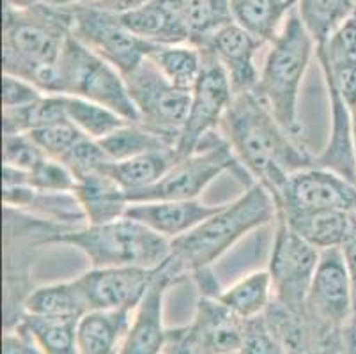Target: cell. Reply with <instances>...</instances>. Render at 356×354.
I'll return each mask as SVG.
<instances>
[{
    "label": "cell",
    "mask_w": 356,
    "mask_h": 354,
    "mask_svg": "<svg viewBox=\"0 0 356 354\" xmlns=\"http://www.w3.org/2000/svg\"><path fill=\"white\" fill-rule=\"evenodd\" d=\"M64 105H66L67 121L92 140H103L110 133L129 122L114 110L83 97L64 96Z\"/></svg>",
    "instance_id": "cell-35"
},
{
    "label": "cell",
    "mask_w": 356,
    "mask_h": 354,
    "mask_svg": "<svg viewBox=\"0 0 356 354\" xmlns=\"http://www.w3.org/2000/svg\"><path fill=\"white\" fill-rule=\"evenodd\" d=\"M200 51L202 71L192 89L188 117L176 142L177 158L192 154L206 136L218 131L234 102V90L222 64L208 50L200 48Z\"/></svg>",
    "instance_id": "cell-10"
},
{
    "label": "cell",
    "mask_w": 356,
    "mask_h": 354,
    "mask_svg": "<svg viewBox=\"0 0 356 354\" xmlns=\"http://www.w3.org/2000/svg\"><path fill=\"white\" fill-rule=\"evenodd\" d=\"M74 317H48L22 312L15 323V330L27 335L43 354H79Z\"/></svg>",
    "instance_id": "cell-28"
},
{
    "label": "cell",
    "mask_w": 356,
    "mask_h": 354,
    "mask_svg": "<svg viewBox=\"0 0 356 354\" xmlns=\"http://www.w3.org/2000/svg\"><path fill=\"white\" fill-rule=\"evenodd\" d=\"M294 2H298V0H294Z\"/></svg>",
    "instance_id": "cell-48"
},
{
    "label": "cell",
    "mask_w": 356,
    "mask_h": 354,
    "mask_svg": "<svg viewBox=\"0 0 356 354\" xmlns=\"http://www.w3.org/2000/svg\"><path fill=\"white\" fill-rule=\"evenodd\" d=\"M89 310V300L79 277L67 282L41 285L29 292L24 301V312L35 316L80 319Z\"/></svg>",
    "instance_id": "cell-27"
},
{
    "label": "cell",
    "mask_w": 356,
    "mask_h": 354,
    "mask_svg": "<svg viewBox=\"0 0 356 354\" xmlns=\"http://www.w3.org/2000/svg\"><path fill=\"white\" fill-rule=\"evenodd\" d=\"M74 197L86 216V225H102L124 216L129 206L122 190L105 172H92L76 179Z\"/></svg>",
    "instance_id": "cell-23"
},
{
    "label": "cell",
    "mask_w": 356,
    "mask_h": 354,
    "mask_svg": "<svg viewBox=\"0 0 356 354\" xmlns=\"http://www.w3.org/2000/svg\"><path fill=\"white\" fill-rule=\"evenodd\" d=\"M147 58L168 82L186 92L195 87L204 64L202 51L193 43L154 47Z\"/></svg>",
    "instance_id": "cell-30"
},
{
    "label": "cell",
    "mask_w": 356,
    "mask_h": 354,
    "mask_svg": "<svg viewBox=\"0 0 356 354\" xmlns=\"http://www.w3.org/2000/svg\"><path fill=\"white\" fill-rule=\"evenodd\" d=\"M225 354H239V351H238V353H225Z\"/></svg>",
    "instance_id": "cell-47"
},
{
    "label": "cell",
    "mask_w": 356,
    "mask_h": 354,
    "mask_svg": "<svg viewBox=\"0 0 356 354\" xmlns=\"http://www.w3.org/2000/svg\"><path fill=\"white\" fill-rule=\"evenodd\" d=\"M131 102L138 113V122L176 142L190 110L192 92L181 90L168 82L149 58L124 77Z\"/></svg>",
    "instance_id": "cell-9"
},
{
    "label": "cell",
    "mask_w": 356,
    "mask_h": 354,
    "mask_svg": "<svg viewBox=\"0 0 356 354\" xmlns=\"http://www.w3.org/2000/svg\"><path fill=\"white\" fill-rule=\"evenodd\" d=\"M74 38L105 58L122 74L137 70L154 47L129 31L121 15L98 8L90 2L71 8Z\"/></svg>",
    "instance_id": "cell-8"
},
{
    "label": "cell",
    "mask_w": 356,
    "mask_h": 354,
    "mask_svg": "<svg viewBox=\"0 0 356 354\" xmlns=\"http://www.w3.org/2000/svg\"><path fill=\"white\" fill-rule=\"evenodd\" d=\"M355 15H356V13H355Z\"/></svg>",
    "instance_id": "cell-50"
},
{
    "label": "cell",
    "mask_w": 356,
    "mask_h": 354,
    "mask_svg": "<svg viewBox=\"0 0 356 354\" xmlns=\"http://www.w3.org/2000/svg\"><path fill=\"white\" fill-rule=\"evenodd\" d=\"M179 275L174 271L170 261L158 269L147 292L135 307L121 354H165L170 331L163 323L165 296Z\"/></svg>",
    "instance_id": "cell-15"
},
{
    "label": "cell",
    "mask_w": 356,
    "mask_h": 354,
    "mask_svg": "<svg viewBox=\"0 0 356 354\" xmlns=\"http://www.w3.org/2000/svg\"><path fill=\"white\" fill-rule=\"evenodd\" d=\"M60 161L66 163L73 170V174L76 175V179H79L82 175L92 174V172H102L103 167L112 160L106 156V152L103 151L102 144L98 140H92L89 136H83L82 140L74 145L67 152L66 158Z\"/></svg>",
    "instance_id": "cell-39"
},
{
    "label": "cell",
    "mask_w": 356,
    "mask_h": 354,
    "mask_svg": "<svg viewBox=\"0 0 356 354\" xmlns=\"http://www.w3.org/2000/svg\"><path fill=\"white\" fill-rule=\"evenodd\" d=\"M29 135L34 138L35 144L40 145L41 151L48 158H55V160H64L67 152L86 136L70 121L57 122V124L47 126V128L35 129V131H31Z\"/></svg>",
    "instance_id": "cell-37"
},
{
    "label": "cell",
    "mask_w": 356,
    "mask_h": 354,
    "mask_svg": "<svg viewBox=\"0 0 356 354\" xmlns=\"http://www.w3.org/2000/svg\"><path fill=\"white\" fill-rule=\"evenodd\" d=\"M317 61L326 87L344 99L351 113L356 112V15L317 45Z\"/></svg>",
    "instance_id": "cell-18"
},
{
    "label": "cell",
    "mask_w": 356,
    "mask_h": 354,
    "mask_svg": "<svg viewBox=\"0 0 356 354\" xmlns=\"http://www.w3.org/2000/svg\"><path fill=\"white\" fill-rule=\"evenodd\" d=\"M2 66L4 73L32 82L43 92L55 94L57 64L73 32L71 9L32 4L4 6Z\"/></svg>",
    "instance_id": "cell-2"
},
{
    "label": "cell",
    "mask_w": 356,
    "mask_h": 354,
    "mask_svg": "<svg viewBox=\"0 0 356 354\" xmlns=\"http://www.w3.org/2000/svg\"><path fill=\"white\" fill-rule=\"evenodd\" d=\"M262 45L264 43L248 34L245 29L231 22L209 35L202 45H199V48L215 55L231 80L234 96H238V94L252 92L257 83L261 67L255 64V57Z\"/></svg>",
    "instance_id": "cell-17"
},
{
    "label": "cell",
    "mask_w": 356,
    "mask_h": 354,
    "mask_svg": "<svg viewBox=\"0 0 356 354\" xmlns=\"http://www.w3.org/2000/svg\"><path fill=\"white\" fill-rule=\"evenodd\" d=\"M165 354H168V353H165Z\"/></svg>",
    "instance_id": "cell-49"
},
{
    "label": "cell",
    "mask_w": 356,
    "mask_h": 354,
    "mask_svg": "<svg viewBox=\"0 0 356 354\" xmlns=\"http://www.w3.org/2000/svg\"><path fill=\"white\" fill-rule=\"evenodd\" d=\"M98 142L112 161L128 160L134 156L165 151V149H176L172 142L165 138L163 135L145 128L140 122L131 121L122 124L121 128H118L114 133H110L108 136Z\"/></svg>",
    "instance_id": "cell-31"
},
{
    "label": "cell",
    "mask_w": 356,
    "mask_h": 354,
    "mask_svg": "<svg viewBox=\"0 0 356 354\" xmlns=\"http://www.w3.org/2000/svg\"><path fill=\"white\" fill-rule=\"evenodd\" d=\"M273 250L268 271L273 282L275 301L286 307H302L321 259V250L294 232L282 216H277Z\"/></svg>",
    "instance_id": "cell-12"
},
{
    "label": "cell",
    "mask_w": 356,
    "mask_h": 354,
    "mask_svg": "<svg viewBox=\"0 0 356 354\" xmlns=\"http://www.w3.org/2000/svg\"><path fill=\"white\" fill-rule=\"evenodd\" d=\"M32 4H35V0H4L8 8H29Z\"/></svg>",
    "instance_id": "cell-45"
},
{
    "label": "cell",
    "mask_w": 356,
    "mask_h": 354,
    "mask_svg": "<svg viewBox=\"0 0 356 354\" xmlns=\"http://www.w3.org/2000/svg\"><path fill=\"white\" fill-rule=\"evenodd\" d=\"M307 308L314 316L346 333L353 319V289L341 248L321 252Z\"/></svg>",
    "instance_id": "cell-14"
},
{
    "label": "cell",
    "mask_w": 356,
    "mask_h": 354,
    "mask_svg": "<svg viewBox=\"0 0 356 354\" xmlns=\"http://www.w3.org/2000/svg\"><path fill=\"white\" fill-rule=\"evenodd\" d=\"M176 161V149H165V151L134 156L128 160L108 161L102 172L110 175L122 190H126L129 199V195L156 184Z\"/></svg>",
    "instance_id": "cell-26"
},
{
    "label": "cell",
    "mask_w": 356,
    "mask_h": 354,
    "mask_svg": "<svg viewBox=\"0 0 356 354\" xmlns=\"http://www.w3.org/2000/svg\"><path fill=\"white\" fill-rule=\"evenodd\" d=\"M220 129L252 183L262 184L273 199L291 174L314 165V158L296 136L271 115L254 92L234 96Z\"/></svg>",
    "instance_id": "cell-1"
},
{
    "label": "cell",
    "mask_w": 356,
    "mask_h": 354,
    "mask_svg": "<svg viewBox=\"0 0 356 354\" xmlns=\"http://www.w3.org/2000/svg\"><path fill=\"white\" fill-rule=\"evenodd\" d=\"M278 211H356V184L328 168L310 165L287 177L275 195Z\"/></svg>",
    "instance_id": "cell-13"
},
{
    "label": "cell",
    "mask_w": 356,
    "mask_h": 354,
    "mask_svg": "<svg viewBox=\"0 0 356 354\" xmlns=\"http://www.w3.org/2000/svg\"><path fill=\"white\" fill-rule=\"evenodd\" d=\"M2 354H43V351L27 335L13 328L2 337Z\"/></svg>",
    "instance_id": "cell-42"
},
{
    "label": "cell",
    "mask_w": 356,
    "mask_h": 354,
    "mask_svg": "<svg viewBox=\"0 0 356 354\" xmlns=\"http://www.w3.org/2000/svg\"><path fill=\"white\" fill-rule=\"evenodd\" d=\"M44 94L47 92L25 78L2 73V110L24 108L38 102Z\"/></svg>",
    "instance_id": "cell-41"
},
{
    "label": "cell",
    "mask_w": 356,
    "mask_h": 354,
    "mask_svg": "<svg viewBox=\"0 0 356 354\" xmlns=\"http://www.w3.org/2000/svg\"><path fill=\"white\" fill-rule=\"evenodd\" d=\"M160 269V268H158ZM158 269L145 268H90L79 277L90 310H135Z\"/></svg>",
    "instance_id": "cell-16"
},
{
    "label": "cell",
    "mask_w": 356,
    "mask_h": 354,
    "mask_svg": "<svg viewBox=\"0 0 356 354\" xmlns=\"http://www.w3.org/2000/svg\"><path fill=\"white\" fill-rule=\"evenodd\" d=\"M223 172H232L243 183L247 177L248 183L254 184L225 136L215 131L206 136L192 154L177 158L156 184L129 195V204L147 200H195Z\"/></svg>",
    "instance_id": "cell-7"
},
{
    "label": "cell",
    "mask_w": 356,
    "mask_h": 354,
    "mask_svg": "<svg viewBox=\"0 0 356 354\" xmlns=\"http://www.w3.org/2000/svg\"><path fill=\"white\" fill-rule=\"evenodd\" d=\"M296 9L319 45L355 15L356 0H298Z\"/></svg>",
    "instance_id": "cell-34"
},
{
    "label": "cell",
    "mask_w": 356,
    "mask_h": 354,
    "mask_svg": "<svg viewBox=\"0 0 356 354\" xmlns=\"http://www.w3.org/2000/svg\"><path fill=\"white\" fill-rule=\"evenodd\" d=\"M245 333V319L227 308L218 296H200L188 326L168 331V354L238 353Z\"/></svg>",
    "instance_id": "cell-11"
},
{
    "label": "cell",
    "mask_w": 356,
    "mask_h": 354,
    "mask_svg": "<svg viewBox=\"0 0 356 354\" xmlns=\"http://www.w3.org/2000/svg\"><path fill=\"white\" fill-rule=\"evenodd\" d=\"M4 167L16 168L22 172H31L38 163L47 158L41 147L34 142L29 133H4Z\"/></svg>",
    "instance_id": "cell-38"
},
{
    "label": "cell",
    "mask_w": 356,
    "mask_h": 354,
    "mask_svg": "<svg viewBox=\"0 0 356 354\" xmlns=\"http://www.w3.org/2000/svg\"><path fill=\"white\" fill-rule=\"evenodd\" d=\"M218 207L202 204L199 199L147 200V202L129 204L124 216L137 220L142 225L172 243L209 218L213 213L218 211Z\"/></svg>",
    "instance_id": "cell-19"
},
{
    "label": "cell",
    "mask_w": 356,
    "mask_h": 354,
    "mask_svg": "<svg viewBox=\"0 0 356 354\" xmlns=\"http://www.w3.org/2000/svg\"><path fill=\"white\" fill-rule=\"evenodd\" d=\"M278 216L273 195L254 183L231 204H223L200 225L170 243V266L177 275L208 271L239 239Z\"/></svg>",
    "instance_id": "cell-3"
},
{
    "label": "cell",
    "mask_w": 356,
    "mask_h": 354,
    "mask_svg": "<svg viewBox=\"0 0 356 354\" xmlns=\"http://www.w3.org/2000/svg\"><path fill=\"white\" fill-rule=\"evenodd\" d=\"M47 243L73 246L86 255L90 268L158 269L170 259V241L128 216L102 225L59 230Z\"/></svg>",
    "instance_id": "cell-5"
},
{
    "label": "cell",
    "mask_w": 356,
    "mask_h": 354,
    "mask_svg": "<svg viewBox=\"0 0 356 354\" xmlns=\"http://www.w3.org/2000/svg\"><path fill=\"white\" fill-rule=\"evenodd\" d=\"M87 2V0H35V4H44L51 6V8H60V9H71L74 6Z\"/></svg>",
    "instance_id": "cell-44"
},
{
    "label": "cell",
    "mask_w": 356,
    "mask_h": 354,
    "mask_svg": "<svg viewBox=\"0 0 356 354\" xmlns=\"http://www.w3.org/2000/svg\"><path fill=\"white\" fill-rule=\"evenodd\" d=\"M287 225L317 250L341 248L356 232V211H278Z\"/></svg>",
    "instance_id": "cell-20"
},
{
    "label": "cell",
    "mask_w": 356,
    "mask_h": 354,
    "mask_svg": "<svg viewBox=\"0 0 356 354\" xmlns=\"http://www.w3.org/2000/svg\"><path fill=\"white\" fill-rule=\"evenodd\" d=\"M25 184L41 193H74L76 175L66 163L47 156L31 172H25Z\"/></svg>",
    "instance_id": "cell-36"
},
{
    "label": "cell",
    "mask_w": 356,
    "mask_h": 354,
    "mask_svg": "<svg viewBox=\"0 0 356 354\" xmlns=\"http://www.w3.org/2000/svg\"><path fill=\"white\" fill-rule=\"evenodd\" d=\"M174 4L195 47L232 22L231 0H174Z\"/></svg>",
    "instance_id": "cell-32"
},
{
    "label": "cell",
    "mask_w": 356,
    "mask_h": 354,
    "mask_svg": "<svg viewBox=\"0 0 356 354\" xmlns=\"http://www.w3.org/2000/svg\"><path fill=\"white\" fill-rule=\"evenodd\" d=\"M129 31L153 47L190 43L188 29L181 19L174 0H149L121 15Z\"/></svg>",
    "instance_id": "cell-21"
},
{
    "label": "cell",
    "mask_w": 356,
    "mask_h": 354,
    "mask_svg": "<svg viewBox=\"0 0 356 354\" xmlns=\"http://www.w3.org/2000/svg\"><path fill=\"white\" fill-rule=\"evenodd\" d=\"M134 310H89L76 328L79 354H121Z\"/></svg>",
    "instance_id": "cell-22"
},
{
    "label": "cell",
    "mask_w": 356,
    "mask_h": 354,
    "mask_svg": "<svg viewBox=\"0 0 356 354\" xmlns=\"http://www.w3.org/2000/svg\"><path fill=\"white\" fill-rule=\"evenodd\" d=\"M218 300L245 321L264 316L275 300L270 271L259 269L248 273L227 289L220 291Z\"/></svg>",
    "instance_id": "cell-29"
},
{
    "label": "cell",
    "mask_w": 356,
    "mask_h": 354,
    "mask_svg": "<svg viewBox=\"0 0 356 354\" xmlns=\"http://www.w3.org/2000/svg\"><path fill=\"white\" fill-rule=\"evenodd\" d=\"M316 50V39L294 8L280 34L270 43V50L259 70L257 83L252 90L271 115L296 138L302 133L298 117L300 90Z\"/></svg>",
    "instance_id": "cell-4"
},
{
    "label": "cell",
    "mask_w": 356,
    "mask_h": 354,
    "mask_svg": "<svg viewBox=\"0 0 356 354\" xmlns=\"http://www.w3.org/2000/svg\"><path fill=\"white\" fill-rule=\"evenodd\" d=\"M55 94L83 97L114 110L126 121L138 122L137 108L129 97L124 74L73 34L67 38L57 64Z\"/></svg>",
    "instance_id": "cell-6"
},
{
    "label": "cell",
    "mask_w": 356,
    "mask_h": 354,
    "mask_svg": "<svg viewBox=\"0 0 356 354\" xmlns=\"http://www.w3.org/2000/svg\"><path fill=\"white\" fill-rule=\"evenodd\" d=\"M67 121L63 94H44L24 108L2 110V133H31Z\"/></svg>",
    "instance_id": "cell-33"
},
{
    "label": "cell",
    "mask_w": 356,
    "mask_h": 354,
    "mask_svg": "<svg viewBox=\"0 0 356 354\" xmlns=\"http://www.w3.org/2000/svg\"><path fill=\"white\" fill-rule=\"evenodd\" d=\"M330 106H332V129L328 144L321 154L314 158V165L341 174L356 184L355 142H353V115L339 92L328 87Z\"/></svg>",
    "instance_id": "cell-24"
},
{
    "label": "cell",
    "mask_w": 356,
    "mask_h": 354,
    "mask_svg": "<svg viewBox=\"0 0 356 354\" xmlns=\"http://www.w3.org/2000/svg\"><path fill=\"white\" fill-rule=\"evenodd\" d=\"M353 115V142H355V160H356V112Z\"/></svg>",
    "instance_id": "cell-46"
},
{
    "label": "cell",
    "mask_w": 356,
    "mask_h": 354,
    "mask_svg": "<svg viewBox=\"0 0 356 354\" xmlns=\"http://www.w3.org/2000/svg\"><path fill=\"white\" fill-rule=\"evenodd\" d=\"M87 2L98 6V8L102 9H106V11L122 15V13H128L131 11V9L140 8V6H144L149 0H87Z\"/></svg>",
    "instance_id": "cell-43"
},
{
    "label": "cell",
    "mask_w": 356,
    "mask_h": 354,
    "mask_svg": "<svg viewBox=\"0 0 356 354\" xmlns=\"http://www.w3.org/2000/svg\"><path fill=\"white\" fill-rule=\"evenodd\" d=\"M239 354H284L264 316L245 321Z\"/></svg>",
    "instance_id": "cell-40"
},
{
    "label": "cell",
    "mask_w": 356,
    "mask_h": 354,
    "mask_svg": "<svg viewBox=\"0 0 356 354\" xmlns=\"http://www.w3.org/2000/svg\"><path fill=\"white\" fill-rule=\"evenodd\" d=\"M296 4L294 0H231V16L248 34L270 45Z\"/></svg>",
    "instance_id": "cell-25"
}]
</instances>
